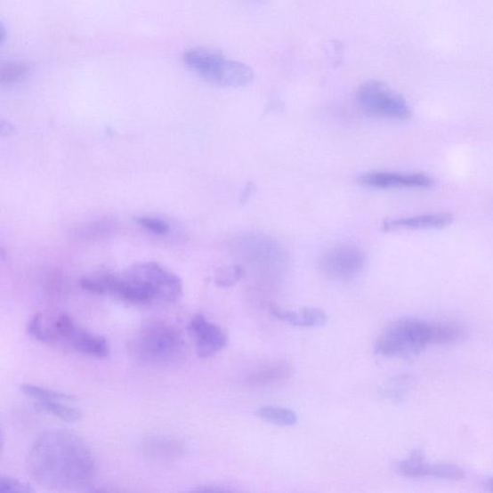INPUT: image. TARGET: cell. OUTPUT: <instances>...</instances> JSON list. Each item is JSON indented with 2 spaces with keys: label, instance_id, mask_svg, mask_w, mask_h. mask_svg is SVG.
<instances>
[{
  "label": "cell",
  "instance_id": "ffe728a7",
  "mask_svg": "<svg viewBox=\"0 0 493 493\" xmlns=\"http://www.w3.org/2000/svg\"><path fill=\"white\" fill-rule=\"evenodd\" d=\"M134 221L137 224L151 233L158 236H166L170 231L168 222L155 217L139 216L135 217Z\"/></svg>",
  "mask_w": 493,
  "mask_h": 493
},
{
  "label": "cell",
  "instance_id": "5b68a950",
  "mask_svg": "<svg viewBox=\"0 0 493 493\" xmlns=\"http://www.w3.org/2000/svg\"><path fill=\"white\" fill-rule=\"evenodd\" d=\"M183 62L197 77L220 87L243 88L253 84L255 79L251 67L213 50L187 51Z\"/></svg>",
  "mask_w": 493,
  "mask_h": 493
},
{
  "label": "cell",
  "instance_id": "ac0fdd59",
  "mask_svg": "<svg viewBox=\"0 0 493 493\" xmlns=\"http://www.w3.org/2000/svg\"><path fill=\"white\" fill-rule=\"evenodd\" d=\"M433 477L445 480H462L465 477L463 469L451 464H433L429 465L425 462L422 478Z\"/></svg>",
  "mask_w": 493,
  "mask_h": 493
},
{
  "label": "cell",
  "instance_id": "9c48e42d",
  "mask_svg": "<svg viewBox=\"0 0 493 493\" xmlns=\"http://www.w3.org/2000/svg\"><path fill=\"white\" fill-rule=\"evenodd\" d=\"M358 182L379 190H394V188H430L433 180L425 174H404L393 172H371L363 174Z\"/></svg>",
  "mask_w": 493,
  "mask_h": 493
},
{
  "label": "cell",
  "instance_id": "277c9868",
  "mask_svg": "<svg viewBox=\"0 0 493 493\" xmlns=\"http://www.w3.org/2000/svg\"><path fill=\"white\" fill-rule=\"evenodd\" d=\"M185 347L178 328L160 321L144 325L128 345L129 353L135 360L150 367L178 365L185 357Z\"/></svg>",
  "mask_w": 493,
  "mask_h": 493
},
{
  "label": "cell",
  "instance_id": "ba28073f",
  "mask_svg": "<svg viewBox=\"0 0 493 493\" xmlns=\"http://www.w3.org/2000/svg\"><path fill=\"white\" fill-rule=\"evenodd\" d=\"M188 330L195 339L199 358L213 357L228 344L227 334L219 326L208 321L203 314L193 317L188 325Z\"/></svg>",
  "mask_w": 493,
  "mask_h": 493
},
{
  "label": "cell",
  "instance_id": "7c38bea8",
  "mask_svg": "<svg viewBox=\"0 0 493 493\" xmlns=\"http://www.w3.org/2000/svg\"><path fill=\"white\" fill-rule=\"evenodd\" d=\"M269 311L277 319L292 326L303 327H319L327 323V314L320 309L304 308L299 311L281 309L276 304H270Z\"/></svg>",
  "mask_w": 493,
  "mask_h": 493
},
{
  "label": "cell",
  "instance_id": "603a6c76",
  "mask_svg": "<svg viewBox=\"0 0 493 493\" xmlns=\"http://www.w3.org/2000/svg\"><path fill=\"white\" fill-rule=\"evenodd\" d=\"M489 488L491 491H493V478H491L489 482Z\"/></svg>",
  "mask_w": 493,
  "mask_h": 493
},
{
  "label": "cell",
  "instance_id": "4fadbf2b",
  "mask_svg": "<svg viewBox=\"0 0 493 493\" xmlns=\"http://www.w3.org/2000/svg\"><path fill=\"white\" fill-rule=\"evenodd\" d=\"M291 368L287 362H277L253 372L246 384L250 386H265L284 382L290 377Z\"/></svg>",
  "mask_w": 493,
  "mask_h": 493
},
{
  "label": "cell",
  "instance_id": "9a60e30c",
  "mask_svg": "<svg viewBox=\"0 0 493 493\" xmlns=\"http://www.w3.org/2000/svg\"><path fill=\"white\" fill-rule=\"evenodd\" d=\"M40 412L52 415L67 422H77L80 419L79 410L63 401H37L35 404Z\"/></svg>",
  "mask_w": 493,
  "mask_h": 493
},
{
  "label": "cell",
  "instance_id": "3957f363",
  "mask_svg": "<svg viewBox=\"0 0 493 493\" xmlns=\"http://www.w3.org/2000/svg\"><path fill=\"white\" fill-rule=\"evenodd\" d=\"M466 336L465 328L451 323L403 319L387 326L375 343L376 353L387 358H414L428 345L453 344Z\"/></svg>",
  "mask_w": 493,
  "mask_h": 493
},
{
  "label": "cell",
  "instance_id": "44dd1931",
  "mask_svg": "<svg viewBox=\"0 0 493 493\" xmlns=\"http://www.w3.org/2000/svg\"><path fill=\"white\" fill-rule=\"evenodd\" d=\"M244 269L239 265L222 269L216 277V284L221 287H230L242 279Z\"/></svg>",
  "mask_w": 493,
  "mask_h": 493
},
{
  "label": "cell",
  "instance_id": "e0dca14e",
  "mask_svg": "<svg viewBox=\"0 0 493 493\" xmlns=\"http://www.w3.org/2000/svg\"><path fill=\"white\" fill-rule=\"evenodd\" d=\"M425 462L424 453L417 449L407 459L396 463L395 472L408 478H422V469H424Z\"/></svg>",
  "mask_w": 493,
  "mask_h": 493
},
{
  "label": "cell",
  "instance_id": "30bf717a",
  "mask_svg": "<svg viewBox=\"0 0 493 493\" xmlns=\"http://www.w3.org/2000/svg\"><path fill=\"white\" fill-rule=\"evenodd\" d=\"M62 344L74 349L78 353L99 359L107 358L110 353L107 338L88 332L77 325L68 333Z\"/></svg>",
  "mask_w": 493,
  "mask_h": 493
},
{
  "label": "cell",
  "instance_id": "8992f818",
  "mask_svg": "<svg viewBox=\"0 0 493 493\" xmlns=\"http://www.w3.org/2000/svg\"><path fill=\"white\" fill-rule=\"evenodd\" d=\"M356 99L360 108L376 118L403 121L413 115L406 99L379 80L363 82L357 90Z\"/></svg>",
  "mask_w": 493,
  "mask_h": 493
},
{
  "label": "cell",
  "instance_id": "8fae6325",
  "mask_svg": "<svg viewBox=\"0 0 493 493\" xmlns=\"http://www.w3.org/2000/svg\"><path fill=\"white\" fill-rule=\"evenodd\" d=\"M454 222L449 214H433L413 217L386 220L383 222L384 231L440 230L449 227Z\"/></svg>",
  "mask_w": 493,
  "mask_h": 493
},
{
  "label": "cell",
  "instance_id": "7a4b0ae2",
  "mask_svg": "<svg viewBox=\"0 0 493 493\" xmlns=\"http://www.w3.org/2000/svg\"><path fill=\"white\" fill-rule=\"evenodd\" d=\"M80 286L99 295H109L133 304H166L177 302L183 292L178 275L156 263H140L120 273L84 277Z\"/></svg>",
  "mask_w": 493,
  "mask_h": 493
},
{
  "label": "cell",
  "instance_id": "2e32d148",
  "mask_svg": "<svg viewBox=\"0 0 493 493\" xmlns=\"http://www.w3.org/2000/svg\"><path fill=\"white\" fill-rule=\"evenodd\" d=\"M20 392L35 399L36 401H63L68 403H74L75 398L72 395H68L63 392L45 389V387L35 385V384H21Z\"/></svg>",
  "mask_w": 493,
  "mask_h": 493
},
{
  "label": "cell",
  "instance_id": "6da1fadb",
  "mask_svg": "<svg viewBox=\"0 0 493 493\" xmlns=\"http://www.w3.org/2000/svg\"><path fill=\"white\" fill-rule=\"evenodd\" d=\"M28 466L35 482L53 489L85 487L96 473L89 446L77 434L64 429L44 431L35 440Z\"/></svg>",
  "mask_w": 493,
  "mask_h": 493
},
{
  "label": "cell",
  "instance_id": "7402d4cb",
  "mask_svg": "<svg viewBox=\"0 0 493 493\" xmlns=\"http://www.w3.org/2000/svg\"><path fill=\"white\" fill-rule=\"evenodd\" d=\"M0 491L2 492H33L34 489L28 484L20 482V480L3 476L0 479Z\"/></svg>",
  "mask_w": 493,
  "mask_h": 493
},
{
  "label": "cell",
  "instance_id": "52a82bcc",
  "mask_svg": "<svg viewBox=\"0 0 493 493\" xmlns=\"http://www.w3.org/2000/svg\"><path fill=\"white\" fill-rule=\"evenodd\" d=\"M367 257L358 246L338 245L325 252L319 262L321 272L328 279L349 280L357 277L366 265Z\"/></svg>",
  "mask_w": 493,
  "mask_h": 493
},
{
  "label": "cell",
  "instance_id": "5bb4252c",
  "mask_svg": "<svg viewBox=\"0 0 493 493\" xmlns=\"http://www.w3.org/2000/svg\"><path fill=\"white\" fill-rule=\"evenodd\" d=\"M256 416L268 424L281 427L295 426L298 422V416L293 410L275 406L258 408Z\"/></svg>",
  "mask_w": 493,
  "mask_h": 493
},
{
  "label": "cell",
  "instance_id": "d6986e66",
  "mask_svg": "<svg viewBox=\"0 0 493 493\" xmlns=\"http://www.w3.org/2000/svg\"><path fill=\"white\" fill-rule=\"evenodd\" d=\"M28 73V68L22 64H8L2 69L0 82L3 85L15 84L25 77Z\"/></svg>",
  "mask_w": 493,
  "mask_h": 493
}]
</instances>
